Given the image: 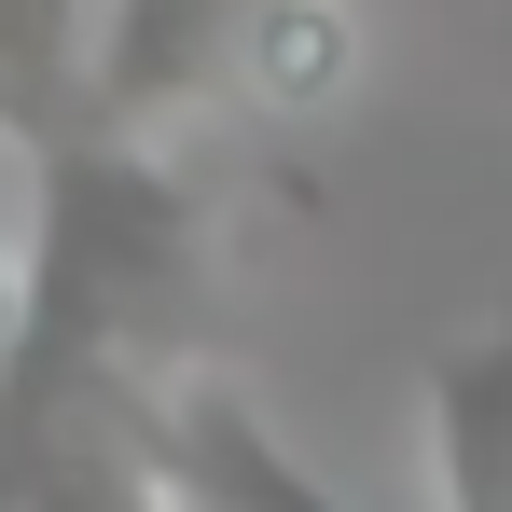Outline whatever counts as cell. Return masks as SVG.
I'll list each match as a JSON object with an SVG mask.
<instances>
[{
  "instance_id": "1",
  "label": "cell",
  "mask_w": 512,
  "mask_h": 512,
  "mask_svg": "<svg viewBox=\"0 0 512 512\" xmlns=\"http://www.w3.org/2000/svg\"><path fill=\"white\" fill-rule=\"evenodd\" d=\"M208 305V208L139 125H84L42 153V236H28V333L0 360L14 416H111L153 402Z\"/></svg>"
},
{
  "instance_id": "2",
  "label": "cell",
  "mask_w": 512,
  "mask_h": 512,
  "mask_svg": "<svg viewBox=\"0 0 512 512\" xmlns=\"http://www.w3.org/2000/svg\"><path fill=\"white\" fill-rule=\"evenodd\" d=\"M263 28V0H97V125H167L236 70V42Z\"/></svg>"
},
{
  "instance_id": "3",
  "label": "cell",
  "mask_w": 512,
  "mask_h": 512,
  "mask_svg": "<svg viewBox=\"0 0 512 512\" xmlns=\"http://www.w3.org/2000/svg\"><path fill=\"white\" fill-rule=\"evenodd\" d=\"M153 443H167V485H180L194 512H374V499H346V485H319V471H305L236 388H208V374L167 388Z\"/></svg>"
},
{
  "instance_id": "4",
  "label": "cell",
  "mask_w": 512,
  "mask_h": 512,
  "mask_svg": "<svg viewBox=\"0 0 512 512\" xmlns=\"http://www.w3.org/2000/svg\"><path fill=\"white\" fill-rule=\"evenodd\" d=\"M97 125V0H0V139L42 167Z\"/></svg>"
},
{
  "instance_id": "5",
  "label": "cell",
  "mask_w": 512,
  "mask_h": 512,
  "mask_svg": "<svg viewBox=\"0 0 512 512\" xmlns=\"http://www.w3.org/2000/svg\"><path fill=\"white\" fill-rule=\"evenodd\" d=\"M429 485L443 512H512V333H457L429 360Z\"/></svg>"
},
{
  "instance_id": "6",
  "label": "cell",
  "mask_w": 512,
  "mask_h": 512,
  "mask_svg": "<svg viewBox=\"0 0 512 512\" xmlns=\"http://www.w3.org/2000/svg\"><path fill=\"white\" fill-rule=\"evenodd\" d=\"M346 70H360L346 0H263V28L236 42V70H222V84L263 97V111H319V97H346Z\"/></svg>"
},
{
  "instance_id": "7",
  "label": "cell",
  "mask_w": 512,
  "mask_h": 512,
  "mask_svg": "<svg viewBox=\"0 0 512 512\" xmlns=\"http://www.w3.org/2000/svg\"><path fill=\"white\" fill-rule=\"evenodd\" d=\"M14 333H28V250L0 236V360H14Z\"/></svg>"
}]
</instances>
